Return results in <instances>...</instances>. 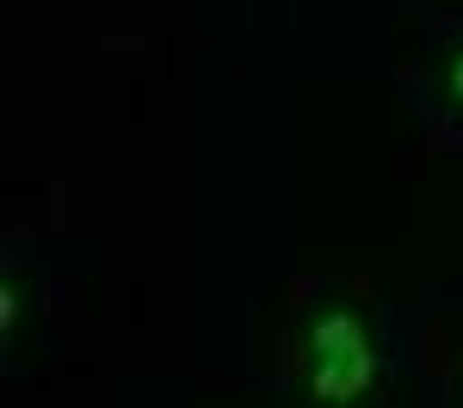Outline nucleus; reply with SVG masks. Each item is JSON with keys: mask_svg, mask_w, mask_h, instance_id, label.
I'll list each match as a JSON object with an SVG mask.
<instances>
[{"mask_svg": "<svg viewBox=\"0 0 463 408\" xmlns=\"http://www.w3.org/2000/svg\"><path fill=\"white\" fill-rule=\"evenodd\" d=\"M451 87H458V100H463V56H458V74H451Z\"/></svg>", "mask_w": 463, "mask_h": 408, "instance_id": "obj_2", "label": "nucleus"}, {"mask_svg": "<svg viewBox=\"0 0 463 408\" xmlns=\"http://www.w3.org/2000/svg\"><path fill=\"white\" fill-rule=\"evenodd\" d=\"M371 384V340L353 316H321L316 322V396L321 403H353Z\"/></svg>", "mask_w": 463, "mask_h": 408, "instance_id": "obj_1", "label": "nucleus"}]
</instances>
